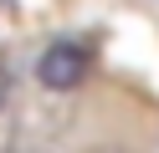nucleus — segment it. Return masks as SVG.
<instances>
[{"label": "nucleus", "instance_id": "1", "mask_svg": "<svg viewBox=\"0 0 159 153\" xmlns=\"http://www.w3.org/2000/svg\"><path fill=\"white\" fill-rule=\"evenodd\" d=\"M87 66H93L87 46H77V41H52V46L41 51V61H36V82L52 87V92H67V87H77V82H87Z\"/></svg>", "mask_w": 159, "mask_h": 153}, {"label": "nucleus", "instance_id": "2", "mask_svg": "<svg viewBox=\"0 0 159 153\" xmlns=\"http://www.w3.org/2000/svg\"><path fill=\"white\" fill-rule=\"evenodd\" d=\"M5 97H11V71L0 66V107H5Z\"/></svg>", "mask_w": 159, "mask_h": 153}]
</instances>
